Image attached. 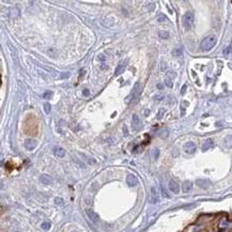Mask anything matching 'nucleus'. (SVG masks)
I'll return each instance as SVG.
<instances>
[{
	"instance_id": "nucleus-1",
	"label": "nucleus",
	"mask_w": 232,
	"mask_h": 232,
	"mask_svg": "<svg viewBox=\"0 0 232 232\" xmlns=\"http://www.w3.org/2000/svg\"><path fill=\"white\" fill-rule=\"evenodd\" d=\"M216 43H217V39L215 35H208L200 43V49L202 51H210L216 45Z\"/></svg>"
},
{
	"instance_id": "nucleus-2",
	"label": "nucleus",
	"mask_w": 232,
	"mask_h": 232,
	"mask_svg": "<svg viewBox=\"0 0 232 232\" xmlns=\"http://www.w3.org/2000/svg\"><path fill=\"white\" fill-rule=\"evenodd\" d=\"M194 21H195V16H194V13L193 12H186L183 15V18H182V23H183V27L186 30L191 28V26L194 24Z\"/></svg>"
},
{
	"instance_id": "nucleus-3",
	"label": "nucleus",
	"mask_w": 232,
	"mask_h": 232,
	"mask_svg": "<svg viewBox=\"0 0 232 232\" xmlns=\"http://www.w3.org/2000/svg\"><path fill=\"white\" fill-rule=\"evenodd\" d=\"M149 200H150V202L152 204L158 203V202H159V191H158V189H157V188L155 187V186L151 187L150 198H149Z\"/></svg>"
},
{
	"instance_id": "nucleus-4",
	"label": "nucleus",
	"mask_w": 232,
	"mask_h": 232,
	"mask_svg": "<svg viewBox=\"0 0 232 232\" xmlns=\"http://www.w3.org/2000/svg\"><path fill=\"white\" fill-rule=\"evenodd\" d=\"M197 150V146H196L195 142L193 141H188L184 144V151L187 153V154H194Z\"/></svg>"
},
{
	"instance_id": "nucleus-5",
	"label": "nucleus",
	"mask_w": 232,
	"mask_h": 232,
	"mask_svg": "<svg viewBox=\"0 0 232 232\" xmlns=\"http://www.w3.org/2000/svg\"><path fill=\"white\" fill-rule=\"evenodd\" d=\"M142 126V122L141 119L139 118L137 114H133V128L135 130H139Z\"/></svg>"
},
{
	"instance_id": "nucleus-6",
	"label": "nucleus",
	"mask_w": 232,
	"mask_h": 232,
	"mask_svg": "<svg viewBox=\"0 0 232 232\" xmlns=\"http://www.w3.org/2000/svg\"><path fill=\"white\" fill-rule=\"evenodd\" d=\"M126 183L128 186L134 187V186H136L137 183H138V179H137V177L135 175H128L126 177Z\"/></svg>"
},
{
	"instance_id": "nucleus-7",
	"label": "nucleus",
	"mask_w": 232,
	"mask_h": 232,
	"mask_svg": "<svg viewBox=\"0 0 232 232\" xmlns=\"http://www.w3.org/2000/svg\"><path fill=\"white\" fill-rule=\"evenodd\" d=\"M35 147H37L35 140H33V139H26V140H25V148H26L27 150L31 151L33 150V149H35Z\"/></svg>"
},
{
	"instance_id": "nucleus-8",
	"label": "nucleus",
	"mask_w": 232,
	"mask_h": 232,
	"mask_svg": "<svg viewBox=\"0 0 232 232\" xmlns=\"http://www.w3.org/2000/svg\"><path fill=\"white\" fill-rule=\"evenodd\" d=\"M40 181H41L44 185H50V184L53 183V178L48 175H42L41 177H40Z\"/></svg>"
},
{
	"instance_id": "nucleus-9",
	"label": "nucleus",
	"mask_w": 232,
	"mask_h": 232,
	"mask_svg": "<svg viewBox=\"0 0 232 232\" xmlns=\"http://www.w3.org/2000/svg\"><path fill=\"white\" fill-rule=\"evenodd\" d=\"M87 215H88V217L91 219V221H93V223H98V220H100L98 215L95 212L92 211V210H87Z\"/></svg>"
},
{
	"instance_id": "nucleus-10",
	"label": "nucleus",
	"mask_w": 232,
	"mask_h": 232,
	"mask_svg": "<svg viewBox=\"0 0 232 232\" xmlns=\"http://www.w3.org/2000/svg\"><path fill=\"white\" fill-rule=\"evenodd\" d=\"M53 154L56 155L57 157L62 158V157H64L65 156V150L64 149H62L61 147H55L53 148Z\"/></svg>"
},
{
	"instance_id": "nucleus-11",
	"label": "nucleus",
	"mask_w": 232,
	"mask_h": 232,
	"mask_svg": "<svg viewBox=\"0 0 232 232\" xmlns=\"http://www.w3.org/2000/svg\"><path fill=\"white\" fill-rule=\"evenodd\" d=\"M168 186H169V189H170L172 193H175V194H179L180 186H179V184L177 183V182H175V181H170Z\"/></svg>"
},
{
	"instance_id": "nucleus-12",
	"label": "nucleus",
	"mask_w": 232,
	"mask_h": 232,
	"mask_svg": "<svg viewBox=\"0 0 232 232\" xmlns=\"http://www.w3.org/2000/svg\"><path fill=\"white\" fill-rule=\"evenodd\" d=\"M125 68H126L125 63H124V62H121L119 65H117V69L114 71V75H116V76H119V75L123 74V72L125 71Z\"/></svg>"
},
{
	"instance_id": "nucleus-13",
	"label": "nucleus",
	"mask_w": 232,
	"mask_h": 232,
	"mask_svg": "<svg viewBox=\"0 0 232 232\" xmlns=\"http://www.w3.org/2000/svg\"><path fill=\"white\" fill-rule=\"evenodd\" d=\"M213 146H214V141H213L211 138H209L203 142V144H202V148H201V149H202V151H208L209 149H211Z\"/></svg>"
},
{
	"instance_id": "nucleus-14",
	"label": "nucleus",
	"mask_w": 232,
	"mask_h": 232,
	"mask_svg": "<svg viewBox=\"0 0 232 232\" xmlns=\"http://www.w3.org/2000/svg\"><path fill=\"white\" fill-rule=\"evenodd\" d=\"M196 184L201 188H208L211 183H210V181H208V180H198V181L196 182Z\"/></svg>"
},
{
	"instance_id": "nucleus-15",
	"label": "nucleus",
	"mask_w": 232,
	"mask_h": 232,
	"mask_svg": "<svg viewBox=\"0 0 232 232\" xmlns=\"http://www.w3.org/2000/svg\"><path fill=\"white\" fill-rule=\"evenodd\" d=\"M191 187H193V183H191V181H185L183 183V185H182V189H183L184 193L189 191L191 189Z\"/></svg>"
},
{
	"instance_id": "nucleus-16",
	"label": "nucleus",
	"mask_w": 232,
	"mask_h": 232,
	"mask_svg": "<svg viewBox=\"0 0 232 232\" xmlns=\"http://www.w3.org/2000/svg\"><path fill=\"white\" fill-rule=\"evenodd\" d=\"M19 14H21V11H19L18 8H12L10 10V15H11V17H18Z\"/></svg>"
},
{
	"instance_id": "nucleus-17",
	"label": "nucleus",
	"mask_w": 232,
	"mask_h": 232,
	"mask_svg": "<svg viewBox=\"0 0 232 232\" xmlns=\"http://www.w3.org/2000/svg\"><path fill=\"white\" fill-rule=\"evenodd\" d=\"M225 142V146H226V148H232V135H230V136H227L226 138H225L224 140Z\"/></svg>"
},
{
	"instance_id": "nucleus-18",
	"label": "nucleus",
	"mask_w": 232,
	"mask_h": 232,
	"mask_svg": "<svg viewBox=\"0 0 232 232\" xmlns=\"http://www.w3.org/2000/svg\"><path fill=\"white\" fill-rule=\"evenodd\" d=\"M182 53H183L182 48H175L172 50V55H173L175 57H181V56H182Z\"/></svg>"
},
{
	"instance_id": "nucleus-19",
	"label": "nucleus",
	"mask_w": 232,
	"mask_h": 232,
	"mask_svg": "<svg viewBox=\"0 0 232 232\" xmlns=\"http://www.w3.org/2000/svg\"><path fill=\"white\" fill-rule=\"evenodd\" d=\"M53 91H46V92L43 94V98H44V100H50V98H53Z\"/></svg>"
},
{
	"instance_id": "nucleus-20",
	"label": "nucleus",
	"mask_w": 232,
	"mask_h": 232,
	"mask_svg": "<svg viewBox=\"0 0 232 232\" xmlns=\"http://www.w3.org/2000/svg\"><path fill=\"white\" fill-rule=\"evenodd\" d=\"M41 227H42V229H43V230L47 231V230H49V229H50L51 225H50V223H48V221H45V223H43V224L41 225Z\"/></svg>"
},
{
	"instance_id": "nucleus-21",
	"label": "nucleus",
	"mask_w": 232,
	"mask_h": 232,
	"mask_svg": "<svg viewBox=\"0 0 232 232\" xmlns=\"http://www.w3.org/2000/svg\"><path fill=\"white\" fill-rule=\"evenodd\" d=\"M159 37L162 39H168L169 37V32L168 31H159Z\"/></svg>"
},
{
	"instance_id": "nucleus-22",
	"label": "nucleus",
	"mask_w": 232,
	"mask_h": 232,
	"mask_svg": "<svg viewBox=\"0 0 232 232\" xmlns=\"http://www.w3.org/2000/svg\"><path fill=\"white\" fill-rule=\"evenodd\" d=\"M157 21H158L159 23H166V21H167L168 19H167V17L165 16L164 14H160V15H159V16L157 17Z\"/></svg>"
},
{
	"instance_id": "nucleus-23",
	"label": "nucleus",
	"mask_w": 232,
	"mask_h": 232,
	"mask_svg": "<svg viewBox=\"0 0 232 232\" xmlns=\"http://www.w3.org/2000/svg\"><path fill=\"white\" fill-rule=\"evenodd\" d=\"M50 108H51V106H50V104L49 103H45L44 104V110H45V112L46 114H49L50 112Z\"/></svg>"
},
{
	"instance_id": "nucleus-24",
	"label": "nucleus",
	"mask_w": 232,
	"mask_h": 232,
	"mask_svg": "<svg viewBox=\"0 0 232 232\" xmlns=\"http://www.w3.org/2000/svg\"><path fill=\"white\" fill-rule=\"evenodd\" d=\"M165 85L167 86L168 88H172V87H173V84H172L170 78H166V79H165Z\"/></svg>"
},
{
	"instance_id": "nucleus-25",
	"label": "nucleus",
	"mask_w": 232,
	"mask_h": 232,
	"mask_svg": "<svg viewBox=\"0 0 232 232\" xmlns=\"http://www.w3.org/2000/svg\"><path fill=\"white\" fill-rule=\"evenodd\" d=\"M55 203L58 204V205H63L64 201H63V199H62V198H59V197H57V198L55 199Z\"/></svg>"
},
{
	"instance_id": "nucleus-26",
	"label": "nucleus",
	"mask_w": 232,
	"mask_h": 232,
	"mask_svg": "<svg viewBox=\"0 0 232 232\" xmlns=\"http://www.w3.org/2000/svg\"><path fill=\"white\" fill-rule=\"evenodd\" d=\"M168 135V130H164L163 132H160V134H159V136L162 137V138H166Z\"/></svg>"
},
{
	"instance_id": "nucleus-27",
	"label": "nucleus",
	"mask_w": 232,
	"mask_h": 232,
	"mask_svg": "<svg viewBox=\"0 0 232 232\" xmlns=\"http://www.w3.org/2000/svg\"><path fill=\"white\" fill-rule=\"evenodd\" d=\"M230 51H231V46H228L224 49V55H228V53H230Z\"/></svg>"
},
{
	"instance_id": "nucleus-28",
	"label": "nucleus",
	"mask_w": 232,
	"mask_h": 232,
	"mask_svg": "<svg viewBox=\"0 0 232 232\" xmlns=\"http://www.w3.org/2000/svg\"><path fill=\"white\" fill-rule=\"evenodd\" d=\"M164 98H165V96H164L163 94H158V95H155L154 96V98L155 100H157V101H162Z\"/></svg>"
},
{
	"instance_id": "nucleus-29",
	"label": "nucleus",
	"mask_w": 232,
	"mask_h": 232,
	"mask_svg": "<svg viewBox=\"0 0 232 232\" xmlns=\"http://www.w3.org/2000/svg\"><path fill=\"white\" fill-rule=\"evenodd\" d=\"M162 191H163L164 197H166V198H169V197H170V196H169V195H168V194H167V191H166V189H165V188H164L163 186H162Z\"/></svg>"
},
{
	"instance_id": "nucleus-30",
	"label": "nucleus",
	"mask_w": 232,
	"mask_h": 232,
	"mask_svg": "<svg viewBox=\"0 0 232 232\" xmlns=\"http://www.w3.org/2000/svg\"><path fill=\"white\" fill-rule=\"evenodd\" d=\"M82 95H84V96H89V95H90L89 90H88V89L84 90V91H82Z\"/></svg>"
},
{
	"instance_id": "nucleus-31",
	"label": "nucleus",
	"mask_w": 232,
	"mask_h": 232,
	"mask_svg": "<svg viewBox=\"0 0 232 232\" xmlns=\"http://www.w3.org/2000/svg\"><path fill=\"white\" fill-rule=\"evenodd\" d=\"M186 88H187V86L184 85V86H183V88H182V91H181V94H182V95H183V94L185 93V90H186Z\"/></svg>"
},
{
	"instance_id": "nucleus-32",
	"label": "nucleus",
	"mask_w": 232,
	"mask_h": 232,
	"mask_svg": "<svg viewBox=\"0 0 232 232\" xmlns=\"http://www.w3.org/2000/svg\"><path fill=\"white\" fill-rule=\"evenodd\" d=\"M157 155H158V150L157 149H154V158H157Z\"/></svg>"
},
{
	"instance_id": "nucleus-33",
	"label": "nucleus",
	"mask_w": 232,
	"mask_h": 232,
	"mask_svg": "<svg viewBox=\"0 0 232 232\" xmlns=\"http://www.w3.org/2000/svg\"><path fill=\"white\" fill-rule=\"evenodd\" d=\"M64 75H62L61 76V78H68V77H70V73L69 72H66V73H63Z\"/></svg>"
},
{
	"instance_id": "nucleus-34",
	"label": "nucleus",
	"mask_w": 232,
	"mask_h": 232,
	"mask_svg": "<svg viewBox=\"0 0 232 232\" xmlns=\"http://www.w3.org/2000/svg\"><path fill=\"white\" fill-rule=\"evenodd\" d=\"M156 87H157V89H159V90H163V88H164V86L162 85V84H157Z\"/></svg>"
},
{
	"instance_id": "nucleus-35",
	"label": "nucleus",
	"mask_w": 232,
	"mask_h": 232,
	"mask_svg": "<svg viewBox=\"0 0 232 232\" xmlns=\"http://www.w3.org/2000/svg\"><path fill=\"white\" fill-rule=\"evenodd\" d=\"M127 135H128L127 134V128L126 127H124V136H127Z\"/></svg>"
},
{
	"instance_id": "nucleus-36",
	"label": "nucleus",
	"mask_w": 232,
	"mask_h": 232,
	"mask_svg": "<svg viewBox=\"0 0 232 232\" xmlns=\"http://www.w3.org/2000/svg\"><path fill=\"white\" fill-rule=\"evenodd\" d=\"M72 232H78V231H72Z\"/></svg>"
}]
</instances>
